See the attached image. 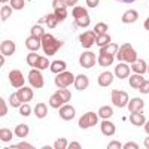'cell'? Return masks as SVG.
Returning <instances> with one entry per match:
<instances>
[{
	"label": "cell",
	"instance_id": "6da1fadb",
	"mask_svg": "<svg viewBox=\"0 0 149 149\" xmlns=\"http://www.w3.org/2000/svg\"><path fill=\"white\" fill-rule=\"evenodd\" d=\"M61 46H63V40L55 39L52 34L45 33V34L42 36V49H43L45 55L51 57V55L57 54V52H58V49H60Z\"/></svg>",
	"mask_w": 149,
	"mask_h": 149
},
{
	"label": "cell",
	"instance_id": "7a4b0ae2",
	"mask_svg": "<svg viewBox=\"0 0 149 149\" xmlns=\"http://www.w3.org/2000/svg\"><path fill=\"white\" fill-rule=\"evenodd\" d=\"M116 58L122 63H130L133 64L136 60H137V52L136 49L133 48L131 43H124L122 46H119L118 49V54H116Z\"/></svg>",
	"mask_w": 149,
	"mask_h": 149
},
{
	"label": "cell",
	"instance_id": "3957f363",
	"mask_svg": "<svg viewBox=\"0 0 149 149\" xmlns=\"http://www.w3.org/2000/svg\"><path fill=\"white\" fill-rule=\"evenodd\" d=\"M97 122H98V113H95V112H86V113H84L79 118V127L86 130V128L97 125Z\"/></svg>",
	"mask_w": 149,
	"mask_h": 149
},
{
	"label": "cell",
	"instance_id": "277c9868",
	"mask_svg": "<svg viewBox=\"0 0 149 149\" xmlns=\"http://www.w3.org/2000/svg\"><path fill=\"white\" fill-rule=\"evenodd\" d=\"M130 102V97L122 90H113L112 91V103L116 107H125Z\"/></svg>",
	"mask_w": 149,
	"mask_h": 149
},
{
	"label": "cell",
	"instance_id": "5b68a950",
	"mask_svg": "<svg viewBox=\"0 0 149 149\" xmlns=\"http://www.w3.org/2000/svg\"><path fill=\"white\" fill-rule=\"evenodd\" d=\"M54 82H55V85L58 86V88H67L69 85H72L74 82V76H73V73L64 70V72H61V73L57 74Z\"/></svg>",
	"mask_w": 149,
	"mask_h": 149
},
{
	"label": "cell",
	"instance_id": "8992f818",
	"mask_svg": "<svg viewBox=\"0 0 149 149\" xmlns=\"http://www.w3.org/2000/svg\"><path fill=\"white\" fill-rule=\"evenodd\" d=\"M95 63H97V57H95V54L91 52V51H85V52H82L81 57H79V64H81L84 69H91V67H94Z\"/></svg>",
	"mask_w": 149,
	"mask_h": 149
},
{
	"label": "cell",
	"instance_id": "52a82bcc",
	"mask_svg": "<svg viewBox=\"0 0 149 149\" xmlns=\"http://www.w3.org/2000/svg\"><path fill=\"white\" fill-rule=\"evenodd\" d=\"M29 82L33 88H42L43 86V76L39 69H33L29 73Z\"/></svg>",
	"mask_w": 149,
	"mask_h": 149
},
{
	"label": "cell",
	"instance_id": "ba28073f",
	"mask_svg": "<svg viewBox=\"0 0 149 149\" xmlns=\"http://www.w3.org/2000/svg\"><path fill=\"white\" fill-rule=\"evenodd\" d=\"M95 39H97V34L94 33V30L91 31H84L81 36H79V42L84 48H91L94 43H95Z\"/></svg>",
	"mask_w": 149,
	"mask_h": 149
},
{
	"label": "cell",
	"instance_id": "9c48e42d",
	"mask_svg": "<svg viewBox=\"0 0 149 149\" xmlns=\"http://www.w3.org/2000/svg\"><path fill=\"white\" fill-rule=\"evenodd\" d=\"M9 82L14 88H21V86H24V74L19 70H10L9 72Z\"/></svg>",
	"mask_w": 149,
	"mask_h": 149
},
{
	"label": "cell",
	"instance_id": "30bf717a",
	"mask_svg": "<svg viewBox=\"0 0 149 149\" xmlns=\"http://www.w3.org/2000/svg\"><path fill=\"white\" fill-rule=\"evenodd\" d=\"M17 95H18L21 103H30L33 100L34 94H33L31 88H29V86H21V88H18V91H17Z\"/></svg>",
	"mask_w": 149,
	"mask_h": 149
},
{
	"label": "cell",
	"instance_id": "8fae6325",
	"mask_svg": "<svg viewBox=\"0 0 149 149\" xmlns=\"http://www.w3.org/2000/svg\"><path fill=\"white\" fill-rule=\"evenodd\" d=\"M74 113H76V112H74V107L70 106V104H63L58 110L60 118L64 119V121H72L74 118Z\"/></svg>",
	"mask_w": 149,
	"mask_h": 149
},
{
	"label": "cell",
	"instance_id": "7c38bea8",
	"mask_svg": "<svg viewBox=\"0 0 149 149\" xmlns=\"http://www.w3.org/2000/svg\"><path fill=\"white\" fill-rule=\"evenodd\" d=\"M130 73H131V67H128L127 63H121L115 66V76L119 78V79H125V78H130Z\"/></svg>",
	"mask_w": 149,
	"mask_h": 149
},
{
	"label": "cell",
	"instance_id": "4fadbf2b",
	"mask_svg": "<svg viewBox=\"0 0 149 149\" xmlns=\"http://www.w3.org/2000/svg\"><path fill=\"white\" fill-rule=\"evenodd\" d=\"M15 51H17V46L12 40H3L2 45H0V52H2V55H5V57L14 55Z\"/></svg>",
	"mask_w": 149,
	"mask_h": 149
},
{
	"label": "cell",
	"instance_id": "5bb4252c",
	"mask_svg": "<svg viewBox=\"0 0 149 149\" xmlns=\"http://www.w3.org/2000/svg\"><path fill=\"white\" fill-rule=\"evenodd\" d=\"M130 122L133 124L134 127H142L145 125V122H146V118L143 115V112H130Z\"/></svg>",
	"mask_w": 149,
	"mask_h": 149
},
{
	"label": "cell",
	"instance_id": "9a60e30c",
	"mask_svg": "<svg viewBox=\"0 0 149 149\" xmlns=\"http://www.w3.org/2000/svg\"><path fill=\"white\" fill-rule=\"evenodd\" d=\"M40 45H42V39L40 37H34V36H30L26 39V48L29 51H33L36 52L37 49H40Z\"/></svg>",
	"mask_w": 149,
	"mask_h": 149
},
{
	"label": "cell",
	"instance_id": "2e32d148",
	"mask_svg": "<svg viewBox=\"0 0 149 149\" xmlns=\"http://www.w3.org/2000/svg\"><path fill=\"white\" fill-rule=\"evenodd\" d=\"M73 85H74V88H76L78 91H84V90H86V88H88L90 81H88V78H86L85 74H78V76L74 78V82H73Z\"/></svg>",
	"mask_w": 149,
	"mask_h": 149
},
{
	"label": "cell",
	"instance_id": "e0dca14e",
	"mask_svg": "<svg viewBox=\"0 0 149 149\" xmlns=\"http://www.w3.org/2000/svg\"><path fill=\"white\" fill-rule=\"evenodd\" d=\"M113 57H115V55L107 54V52H104V51H100V54H98V60H97V63L100 64L102 67H109L112 63H113Z\"/></svg>",
	"mask_w": 149,
	"mask_h": 149
},
{
	"label": "cell",
	"instance_id": "ac0fdd59",
	"mask_svg": "<svg viewBox=\"0 0 149 149\" xmlns=\"http://www.w3.org/2000/svg\"><path fill=\"white\" fill-rule=\"evenodd\" d=\"M143 106H145V102L140 97H136V98H131V100L128 102L127 109L130 112H140V110H143Z\"/></svg>",
	"mask_w": 149,
	"mask_h": 149
},
{
	"label": "cell",
	"instance_id": "d6986e66",
	"mask_svg": "<svg viewBox=\"0 0 149 149\" xmlns=\"http://www.w3.org/2000/svg\"><path fill=\"white\" fill-rule=\"evenodd\" d=\"M131 72H136L139 74H143V73H148V64L145 60H136L134 63L131 64Z\"/></svg>",
	"mask_w": 149,
	"mask_h": 149
},
{
	"label": "cell",
	"instance_id": "ffe728a7",
	"mask_svg": "<svg viewBox=\"0 0 149 149\" xmlns=\"http://www.w3.org/2000/svg\"><path fill=\"white\" fill-rule=\"evenodd\" d=\"M121 19H122L124 24H133V22H136L139 19V12L134 10V9H130V10H127L125 14L122 15Z\"/></svg>",
	"mask_w": 149,
	"mask_h": 149
},
{
	"label": "cell",
	"instance_id": "44dd1931",
	"mask_svg": "<svg viewBox=\"0 0 149 149\" xmlns=\"http://www.w3.org/2000/svg\"><path fill=\"white\" fill-rule=\"evenodd\" d=\"M97 81H98V85L100 86H109L112 84V81H113V73L112 72H102Z\"/></svg>",
	"mask_w": 149,
	"mask_h": 149
},
{
	"label": "cell",
	"instance_id": "7402d4cb",
	"mask_svg": "<svg viewBox=\"0 0 149 149\" xmlns=\"http://www.w3.org/2000/svg\"><path fill=\"white\" fill-rule=\"evenodd\" d=\"M115 124L113 122H110L109 119H104L103 122H102V133L104 134V136H113L115 134Z\"/></svg>",
	"mask_w": 149,
	"mask_h": 149
},
{
	"label": "cell",
	"instance_id": "603a6c76",
	"mask_svg": "<svg viewBox=\"0 0 149 149\" xmlns=\"http://www.w3.org/2000/svg\"><path fill=\"white\" fill-rule=\"evenodd\" d=\"M63 104H66V103H64V100H63V97H61L58 93H54L51 97H49V106H51V107L60 109Z\"/></svg>",
	"mask_w": 149,
	"mask_h": 149
},
{
	"label": "cell",
	"instance_id": "cb8c5ba5",
	"mask_svg": "<svg viewBox=\"0 0 149 149\" xmlns=\"http://www.w3.org/2000/svg\"><path fill=\"white\" fill-rule=\"evenodd\" d=\"M145 78L142 76V74L139 73H134V74H130V86L134 90H139L140 88V85L143 84Z\"/></svg>",
	"mask_w": 149,
	"mask_h": 149
},
{
	"label": "cell",
	"instance_id": "d4e9b609",
	"mask_svg": "<svg viewBox=\"0 0 149 149\" xmlns=\"http://www.w3.org/2000/svg\"><path fill=\"white\" fill-rule=\"evenodd\" d=\"M66 61H63V60H54V63L51 64V72L52 73H55V74H58V73H61V72H64L66 70Z\"/></svg>",
	"mask_w": 149,
	"mask_h": 149
},
{
	"label": "cell",
	"instance_id": "484cf974",
	"mask_svg": "<svg viewBox=\"0 0 149 149\" xmlns=\"http://www.w3.org/2000/svg\"><path fill=\"white\" fill-rule=\"evenodd\" d=\"M34 115L39 118V119H43L48 115V106L45 103H37L34 106Z\"/></svg>",
	"mask_w": 149,
	"mask_h": 149
},
{
	"label": "cell",
	"instance_id": "4316f807",
	"mask_svg": "<svg viewBox=\"0 0 149 149\" xmlns=\"http://www.w3.org/2000/svg\"><path fill=\"white\" fill-rule=\"evenodd\" d=\"M112 116H113V109H112L110 106H102L100 109H98V118L109 119Z\"/></svg>",
	"mask_w": 149,
	"mask_h": 149
},
{
	"label": "cell",
	"instance_id": "83f0119b",
	"mask_svg": "<svg viewBox=\"0 0 149 149\" xmlns=\"http://www.w3.org/2000/svg\"><path fill=\"white\" fill-rule=\"evenodd\" d=\"M29 131H30V128H29L27 124H18V125L15 127V136L17 137H21V139L26 137V136L29 134Z\"/></svg>",
	"mask_w": 149,
	"mask_h": 149
},
{
	"label": "cell",
	"instance_id": "f1b7e54d",
	"mask_svg": "<svg viewBox=\"0 0 149 149\" xmlns=\"http://www.w3.org/2000/svg\"><path fill=\"white\" fill-rule=\"evenodd\" d=\"M110 43V36L106 33V34H100V36H97V39H95V45L98 48H103L106 45Z\"/></svg>",
	"mask_w": 149,
	"mask_h": 149
},
{
	"label": "cell",
	"instance_id": "f546056e",
	"mask_svg": "<svg viewBox=\"0 0 149 149\" xmlns=\"http://www.w3.org/2000/svg\"><path fill=\"white\" fill-rule=\"evenodd\" d=\"M72 15H73L74 19H78V18L86 17V15H88V12H86V9L82 8V6H74V8H73V12H72Z\"/></svg>",
	"mask_w": 149,
	"mask_h": 149
},
{
	"label": "cell",
	"instance_id": "4dcf8cb0",
	"mask_svg": "<svg viewBox=\"0 0 149 149\" xmlns=\"http://www.w3.org/2000/svg\"><path fill=\"white\" fill-rule=\"evenodd\" d=\"M58 22H60V21L57 19V17H55L54 14H49V15L45 17V24L48 26V29H55Z\"/></svg>",
	"mask_w": 149,
	"mask_h": 149
},
{
	"label": "cell",
	"instance_id": "1f68e13d",
	"mask_svg": "<svg viewBox=\"0 0 149 149\" xmlns=\"http://www.w3.org/2000/svg\"><path fill=\"white\" fill-rule=\"evenodd\" d=\"M39 58H40V55L39 54H36V52H30L29 55H27V64L30 66V67H33V69H36V66H37V61H39Z\"/></svg>",
	"mask_w": 149,
	"mask_h": 149
},
{
	"label": "cell",
	"instance_id": "d6a6232c",
	"mask_svg": "<svg viewBox=\"0 0 149 149\" xmlns=\"http://www.w3.org/2000/svg\"><path fill=\"white\" fill-rule=\"evenodd\" d=\"M12 131L9 130V128H2L0 130V140H2L3 143H8V142H10L12 140Z\"/></svg>",
	"mask_w": 149,
	"mask_h": 149
},
{
	"label": "cell",
	"instance_id": "836d02e7",
	"mask_svg": "<svg viewBox=\"0 0 149 149\" xmlns=\"http://www.w3.org/2000/svg\"><path fill=\"white\" fill-rule=\"evenodd\" d=\"M10 15H12V6L3 5L2 9H0V19H2V21H6Z\"/></svg>",
	"mask_w": 149,
	"mask_h": 149
},
{
	"label": "cell",
	"instance_id": "e575fe53",
	"mask_svg": "<svg viewBox=\"0 0 149 149\" xmlns=\"http://www.w3.org/2000/svg\"><path fill=\"white\" fill-rule=\"evenodd\" d=\"M118 49H119V46L116 45V43H109V45H106V46H103V48H100V51H104V52H107V54H112V55H115V54H118Z\"/></svg>",
	"mask_w": 149,
	"mask_h": 149
},
{
	"label": "cell",
	"instance_id": "d590c367",
	"mask_svg": "<svg viewBox=\"0 0 149 149\" xmlns=\"http://www.w3.org/2000/svg\"><path fill=\"white\" fill-rule=\"evenodd\" d=\"M90 22H91V18H90V15H86V17H84V18L74 19V26L84 29V27H88V26H90Z\"/></svg>",
	"mask_w": 149,
	"mask_h": 149
},
{
	"label": "cell",
	"instance_id": "8d00e7d4",
	"mask_svg": "<svg viewBox=\"0 0 149 149\" xmlns=\"http://www.w3.org/2000/svg\"><path fill=\"white\" fill-rule=\"evenodd\" d=\"M107 24L106 22H98V24H95V27H94V33L97 34V36H100V34H106L107 33Z\"/></svg>",
	"mask_w": 149,
	"mask_h": 149
},
{
	"label": "cell",
	"instance_id": "74e56055",
	"mask_svg": "<svg viewBox=\"0 0 149 149\" xmlns=\"http://www.w3.org/2000/svg\"><path fill=\"white\" fill-rule=\"evenodd\" d=\"M54 15L57 17V19L61 22V21H64L67 18V10L66 8H60V9H54Z\"/></svg>",
	"mask_w": 149,
	"mask_h": 149
},
{
	"label": "cell",
	"instance_id": "f35d334b",
	"mask_svg": "<svg viewBox=\"0 0 149 149\" xmlns=\"http://www.w3.org/2000/svg\"><path fill=\"white\" fill-rule=\"evenodd\" d=\"M45 34V30H43V27L42 26H39V24H34V26L31 27V36H34V37H40L42 39V36Z\"/></svg>",
	"mask_w": 149,
	"mask_h": 149
},
{
	"label": "cell",
	"instance_id": "ab89813d",
	"mask_svg": "<svg viewBox=\"0 0 149 149\" xmlns=\"http://www.w3.org/2000/svg\"><path fill=\"white\" fill-rule=\"evenodd\" d=\"M48 67H51V63H49V60H48L46 57H40V58H39V61H37L36 69H39V70H45V69H48Z\"/></svg>",
	"mask_w": 149,
	"mask_h": 149
},
{
	"label": "cell",
	"instance_id": "60d3db41",
	"mask_svg": "<svg viewBox=\"0 0 149 149\" xmlns=\"http://www.w3.org/2000/svg\"><path fill=\"white\" fill-rule=\"evenodd\" d=\"M19 115L21 116H30L31 115V107L29 103H22L19 106Z\"/></svg>",
	"mask_w": 149,
	"mask_h": 149
},
{
	"label": "cell",
	"instance_id": "b9f144b4",
	"mask_svg": "<svg viewBox=\"0 0 149 149\" xmlns=\"http://www.w3.org/2000/svg\"><path fill=\"white\" fill-rule=\"evenodd\" d=\"M9 104H10L12 107H17V109H19V106L22 104V103L19 102V98H18L17 93H14V94L9 95Z\"/></svg>",
	"mask_w": 149,
	"mask_h": 149
},
{
	"label": "cell",
	"instance_id": "7bdbcfd3",
	"mask_svg": "<svg viewBox=\"0 0 149 149\" xmlns=\"http://www.w3.org/2000/svg\"><path fill=\"white\" fill-rule=\"evenodd\" d=\"M61 97H63V100H64V103H67V102H70V98H72V93L67 90V88H60L58 91H57Z\"/></svg>",
	"mask_w": 149,
	"mask_h": 149
},
{
	"label": "cell",
	"instance_id": "ee69618b",
	"mask_svg": "<svg viewBox=\"0 0 149 149\" xmlns=\"http://www.w3.org/2000/svg\"><path fill=\"white\" fill-rule=\"evenodd\" d=\"M10 6H12V9L21 10L26 6V0H10Z\"/></svg>",
	"mask_w": 149,
	"mask_h": 149
},
{
	"label": "cell",
	"instance_id": "f6af8a7d",
	"mask_svg": "<svg viewBox=\"0 0 149 149\" xmlns=\"http://www.w3.org/2000/svg\"><path fill=\"white\" fill-rule=\"evenodd\" d=\"M69 142L66 140V139H63V137H60V139H57L55 140V143H54V149H66L69 145H67Z\"/></svg>",
	"mask_w": 149,
	"mask_h": 149
},
{
	"label": "cell",
	"instance_id": "bcb514c9",
	"mask_svg": "<svg viewBox=\"0 0 149 149\" xmlns=\"http://www.w3.org/2000/svg\"><path fill=\"white\" fill-rule=\"evenodd\" d=\"M8 113V107H6V102H5V98H0V116H6Z\"/></svg>",
	"mask_w": 149,
	"mask_h": 149
},
{
	"label": "cell",
	"instance_id": "7dc6e473",
	"mask_svg": "<svg viewBox=\"0 0 149 149\" xmlns=\"http://www.w3.org/2000/svg\"><path fill=\"white\" fill-rule=\"evenodd\" d=\"M52 8H54V9L67 8V3H66V0H52Z\"/></svg>",
	"mask_w": 149,
	"mask_h": 149
},
{
	"label": "cell",
	"instance_id": "c3c4849f",
	"mask_svg": "<svg viewBox=\"0 0 149 149\" xmlns=\"http://www.w3.org/2000/svg\"><path fill=\"white\" fill-rule=\"evenodd\" d=\"M12 148H15V149H33V145H30L29 142H21L18 145H14Z\"/></svg>",
	"mask_w": 149,
	"mask_h": 149
},
{
	"label": "cell",
	"instance_id": "681fc988",
	"mask_svg": "<svg viewBox=\"0 0 149 149\" xmlns=\"http://www.w3.org/2000/svg\"><path fill=\"white\" fill-rule=\"evenodd\" d=\"M139 91L142 93V94H149V81H143V84L140 85V88H139Z\"/></svg>",
	"mask_w": 149,
	"mask_h": 149
},
{
	"label": "cell",
	"instance_id": "f907efd6",
	"mask_svg": "<svg viewBox=\"0 0 149 149\" xmlns=\"http://www.w3.org/2000/svg\"><path fill=\"white\" fill-rule=\"evenodd\" d=\"M121 148H122V145L118 140H113V142H110L107 145V149H121Z\"/></svg>",
	"mask_w": 149,
	"mask_h": 149
},
{
	"label": "cell",
	"instance_id": "816d5d0a",
	"mask_svg": "<svg viewBox=\"0 0 149 149\" xmlns=\"http://www.w3.org/2000/svg\"><path fill=\"white\" fill-rule=\"evenodd\" d=\"M85 2H86V6H88V8L94 9V8H97V6H98L100 0H85Z\"/></svg>",
	"mask_w": 149,
	"mask_h": 149
},
{
	"label": "cell",
	"instance_id": "f5cc1de1",
	"mask_svg": "<svg viewBox=\"0 0 149 149\" xmlns=\"http://www.w3.org/2000/svg\"><path fill=\"white\" fill-rule=\"evenodd\" d=\"M122 148H124V149H139V145L134 143V142H128V143L124 145Z\"/></svg>",
	"mask_w": 149,
	"mask_h": 149
},
{
	"label": "cell",
	"instance_id": "db71d44e",
	"mask_svg": "<svg viewBox=\"0 0 149 149\" xmlns=\"http://www.w3.org/2000/svg\"><path fill=\"white\" fill-rule=\"evenodd\" d=\"M67 148H69V149H81L82 146H81V143H78V142H72Z\"/></svg>",
	"mask_w": 149,
	"mask_h": 149
},
{
	"label": "cell",
	"instance_id": "11a10c76",
	"mask_svg": "<svg viewBox=\"0 0 149 149\" xmlns=\"http://www.w3.org/2000/svg\"><path fill=\"white\" fill-rule=\"evenodd\" d=\"M79 2V0H66V3H67V6H72V8H74L76 6V3Z\"/></svg>",
	"mask_w": 149,
	"mask_h": 149
},
{
	"label": "cell",
	"instance_id": "9f6ffc18",
	"mask_svg": "<svg viewBox=\"0 0 149 149\" xmlns=\"http://www.w3.org/2000/svg\"><path fill=\"white\" fill-rule=\"evenodd\" d=\"M143 27H145V30H148V31H149V18H146V19H145Z\"/></svg>",
	"mask_w": 149,
	"mask_h": 149
},
{
	"label": "cell",
	"instance_id": "6f0895ef",
	"mask_svg": "<svg viewBox=\"0 0 149 149\" xmlns=\"http://www.w3.org/2000/svg\"><path fill=\"white\" fill-rule=\"evenodd\" d=\"M143 143H145V148H146V149H149V134H148V137L145 139V142H143Z\"/></svg>",
	"mask_w": 149,
	"mask_h": 149
},
{
	"label": "cell",
	"instance_id": "680465c9",
	"mask_svg": "<svg viewBox=\"0 0 149 149\" xmlns=\"http://www.w3.org/2000/svg\"><path fill=\"white\" fill-rule=\"evenodd\" d=\"M143 127H145V131L149 134V121H146V122H145V125H143Z\"/></svg>",
	"mask_w": 149,
	"mask_h": 149
},
{
	"label": "cell",
	"instance_id": "91938a15",
	"mask_svg": "<svg viewBox=\"0 0 149 149\" xmlns=\"http://www.w3.org/2000/svg\"><path fill=\"white\" fill-rule=\"evenodd\" d=\"M3 64H5V55L0 57V66H3Z\"/></svg>",
	"mask_w": 149,
	"mask_h": 149
},
{
	"label": "cell",
	"instance_id": "94428289",
	"mask_svg": "<svg viewBox=\"0 0 149 149\" xmlns=\"http://www.w3.org/2000/svg\"><path fill=\"white\" fill-rule=\"evenodd\" d=\"M119 2H124V3H131V2H134V0H119Z\"/></svg>",
	"mask_w": 149,
	"mask_h": 149
},
{
	"label": "cell",
	"instance_id": "6125c7cd",
	"mask_svg": "<svg viewBox=\"0 0 149 149\" xmlns=\"http://www.w3.org/2000/svg\"><path fill=\"white\" fill-rule=\"evenodd\" d=\"M0 2H2V3H3V5H5V3H6V2H10V0H0Z\"/></svg>",
	"mask_w": 149,
	"mask_h": 149
},
{
	"label": "cell",
	"instance_id": "be15d7a7",
	"mask_svg": "<svg viewBox=\"0 0 149 149\" xmlns=\"http://www.w3.org/2000/svg\"><path fill=\"white\" fill-rule=\"evenodd\" d=\"M148 73H149V66H148Z\"/></svg>",
	"mask_w": 149,
	"mask_h": 149
}]
</instances>
